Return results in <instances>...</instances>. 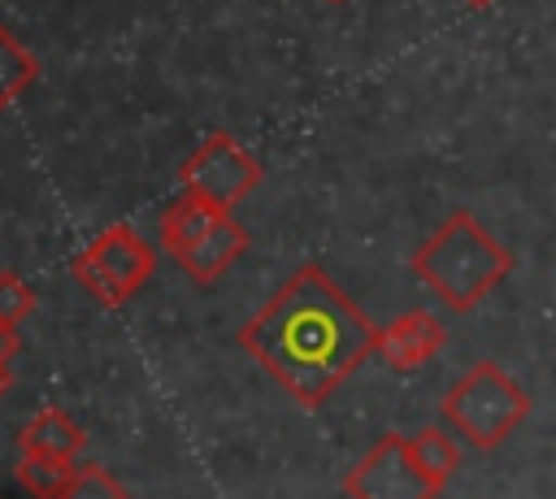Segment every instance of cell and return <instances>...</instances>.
I'll list each match as a JSON object with an SVG mask.
<instances>
[{"label": "cell", "mask_w": 556, "mask_h": 499, "mask_svg": "<svg viewBox=\"0 0 556 499\" xmlns=\"http://www.w3.org/2000/svg\"><path fill=\"white\" fill-rule=\"evenodd\" d=\"M378 325L330 282L321 265H300L287 286L239 330V347L304 408H321L369 356Z\"/></svg>", "instance_id": "cell-1"}, {"label": "cell", "mask_w": 556, "mask_h": 499, "mask_svg": "<svg viewBox=\"0 0 556 499\" xmlns=\"http://www.w3.org/2000/svg\"><path fill=\"white\" fill-rule=\"evenodd\" d=\"M413 273L452 312H469L513 273V252L469 208H456L413 252Z\"/></svg>", "instance_id": "cell-2"}, {"label": "cell", "mask_w": 556, "mask_h": 499, "mask_svg": "<svg viewBox=\"0 0 556 499\" xmlns=\"http://www.w3.org/2000/svg\"><path fill=\"white\" fill-rule=\"evenodd\" d=\"M439 417L460 443H469L478 451H495L513 430L526 425L530 395L504 364L478 360L447 386Z\"/></svg>", "instance_id": "cell-3"}, {"label": "cell", "mask_w": 556, "mask_h": 499, "mask_svg": "<svg viewBox=\"0 0 556 499\" xmlns=\"http://www.w3.org/2000/svg\"><path fill=\"white\" fill-rule=\"evenodd\" d=\"M70 273L91 299H100L104 308H122L156 273V252L130 221H113L70 260Z\"/></svg>", "instance_id": "cell-4"}, {"label": "cell", "mask_w": 556, "mask_h": 499, "mask_svg": "<svg viewBox=\"0 0 556 499\" xmlns=\"http://www.w3.org/2000/svg\"><path fill=\"white\" fill-rule=\"evenodd\" d=\"M261 161L252 152H243L226 130H213L178 169V182L187 195L213 204V208H235L248 191H256L261 182Z\"/></svg>", "instance_id": "cell-5"}, {"label": "cell", "mask_w": 556, "mask_h": 499, "mask_svg": "<svg viewBox=\"0 0 556 499\" xmlns=\"http://www.w3.org/2000/svg\"><path fill=\"white\" fill-rule=\"evenodd\" d=\"M352 499H439V486L417 469L408 434H382L343 477Z\"/></svg>", "instance_id": "cell-6"}, {"label": "cell", "mask_w": 556, "mask_h": 499, "mask_svg": "<svg viewBox=\"0 0 556 499\" xmlns=\"http://www.w3.org/2000/svg\"><path fill=\"white\" fill-rule=\"evenodd\" d=\"M443 343H447L443 321L434 312H426V308H408V312H400L395 321L382 325L378 356H382L387 369L408 373V369H421L426 360H434L443 351Z\"/></svg>", "instance_id": "cell-7"}, {"label": "cell", "mask_w": 556, "mask_h": 499, "mask_svg": "<svg viewBox=\"0 0 556 499\" xmlns=\"http://www.w3.org/2000/svg\"><path fill=\"white\" fill-rule=\"evenodd\" d=\"M243 252H248V230H243L230 213H222V217L178 256V265L191 273V282L208 286V282H217Z\"/></svg>", "instance_id": "cell-8"}, {"label": "cell", "mask_w": 556, "mask_h": 499, "mask_svg": "<svg viewBox=\"0 0 556 499\" xmlns=\"http://www.w3.org/2000/svg\"><path fill=\"white\" fill-rule=\"evenodd\" d=\"M22 451H30V456H48V460H70L74 464V456L87 447V434H83V425L70 417V412H61V408H43V412H35L26 425H22Z\"/></svg>", "instance_id": "cell-9"}, {"label": "cell", "mask_w": 556, "mask_h": 499, "mask_svg": "<svg viewBox=\"0 0 556 499\" xmlns=\"http://www.w3.org/2000/svg\"><path fill=\"white\" fill-rule=\"evenodd\" d=\"M408 451H413L417 469H421L439 490H443V486H447V477L460 469L456 434H452V430H443V425H426V430L408 434Z\"/></svg>", "instance_id": "cell-10"}, {"label": "cell", "mask_w": 556, "mask_h": 499, "mask_svg": "<svg viewBox=\"0 0 556 499\" xmlns=\"http://www.w3.org/2000/svg\"><path fill=\"white\" fill-rule=\"evenodd\" d=\"M35 78H39L35 52L9 26H0V108H9Z\"/></svg>", "instance_id": "cell-11"}, {"label": "cell", "mask_w": 556, "mask_h": 499, "mask_svg": "<svg viewBox=\"0 0 556 499\" xmlns=\"http://www.w3.org/2000/svg\"><path fill=\"white\" fill-rule=\"evenodd\" d=\"M13 473H17V482H22L26 495H35V499H61L65 486H70V477H74V464L70 460H48V456L22 451V460H17Z\"/></svg>", "instance_id": "cell-12"}, {"label": "cell", "mask_w": 556, "mask_h": 499, "mask_svg": "<svg viewBox=\"0 0 556 499\" xmlns=\"http://www.w3.org/2000/svg\"><path fill=\"white\" fill-rule=\"evenodd\" d=\"M61 499H130V490L109 469L83 464V469H74V477H70V486H65Z\"/></svg>", "instance_id": "cell-13"}, {"label": "cell", "mask_w": 556, "mask_h": 499, "mask_svg": "<svg viewBox=\"0 0 556 499\" xmlns=\"http://www.w3.org/2000/svg\"><path fill=\"white\" fill-rule=\"evenodd\" d=\"M30 312H35V291L26 286V278L13 269H0V325L17 330Z\"/></svg>", "instance_id": "cell-14"}, {"label": "cell", "mask_w": 556, "mask_h": 499, "mask_svg": "<svg viewBox=\"0 0 556 499\" xmlns=\"http://www.w3.org/2000/svg\"><path fill=\"white\" fill-rule=\"evenodd\" d=\"M17 351H22V338H17V330H4V325H0V364H9Z\"/></svg>", "instance_id": "cell-15"}, {"label": "cell", "mask_w": 556, "mask_h": 499, "mask_svg": "<svg viewBox=\"0 0 556 499\" xmlns=\"http://www.w3.org/2000/svg\"><path fill=\"white\" fill-rule=\"evenodd\" d=\"M13 386V373H9V364H0V395Z\"/></svg>", "instance_id": "cell-16"}, {"label": "cell", "mask_w": 556, "mask_h": 499, "mask_svg": "<svg viewBox=\"0 0 556 499\" xmlns=\"http://www.w3.org/2000/svg\"><path fill=\"white\" fill-rule=\"evenodd\" d=\"M460 4H469V9H491L495 0H460Z\"/></svg>", "instance_id": "cell-17"}, {"label": "cell", "mask_w": 556, "mask_h": 499, "mask_svg": "<svg viewBox=\"0 0 556 499\" xmlns=\"http://www.w3.org/2000/svg\"><path fill=\"white\" fill-rule=\"evenodd\" d=\"M330 4H343V0H330Z\"/></svg>", "instance_id": "cell-18"}]
</instances>
